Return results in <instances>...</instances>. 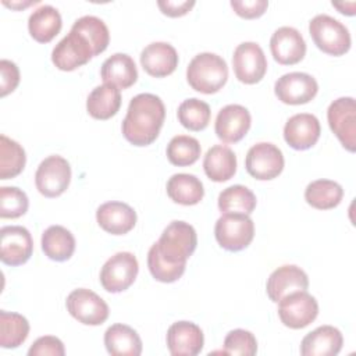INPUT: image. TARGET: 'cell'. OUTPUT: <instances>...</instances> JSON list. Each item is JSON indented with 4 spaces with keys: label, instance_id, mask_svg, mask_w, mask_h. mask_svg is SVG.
<instances>
[{
    "label": "cell",
    "instance_id": "1",
    "mask_svg": "<svg viewBox=\"0 0 356 356\" xmlns=\"http://www.w3.org/2000/svg\"><path fill=\"white\" fill-rule=\"evenodd\" d=\"M164 118L163 100L153 93H139L129 102L121 127L122 135L134 146H147L157 139Z\"/></svg>",
    "mask_w": 356,
    "mask_h": 356
},
{
    "label": "cell",
    "instance_id": "2",
    "mask_svg": "<svg viewBox=\"0 0 356 356\" xmlns=\"http://www.w3.org/2000/svg\"><path fill=\"white\" fill-rule=\"evenodd\" d=\"M153 246L164 261L175 266H186V260L197 246V235L191 224L175 220L164 228Z\"/></svg>",
    "mask_w": 356,
    "mask_h": 356
},
{
    "label": "cell",
    "instance_id": "3",
    "mask_svg": "<svg viewBox=\"0 0 356 356\" xmlns=\"http://www.w3.org/2000/svg\"><path fill=\"white\" fill-rule=\"evenodd\" d=\"M186 79L191 88L196 92L211 95L218 92L228 79V67L222 57L214 53L196 54L188 68Z\"/></svg>",
    "mask_w": 356,
    "mask_h": 356
},
{
    "label": "cell",
    "instance_id": "4",
    "mask_svg": "<svg viewBox=\"0 0 356 356\" xmlns=\"http://www.w3.org/2000/svg\"><path fill=\"white\" fill-rule=\"evenodd\" d=\"M309 32L314 44L325 54L342 56L349 51L352 39L348 28L334 17L318 14L309 22Z\"/></svg>",
    "mask_w": 356,
    "mask_h": 356
},
{
    "label": "cell",
    "instance_id": "5",
    "mask_svg": "<svg viewBox=\"0 0 356 356\" xmlns=\"http://www.w3.org/2000/svg\"><path fill=\"white\" fill-rule=\"evenodd\" d=\"M214 236L222 249L239 252L253 241L254 222L248 214H222L216 221Z\"/></svg>",
    "mask_w": 356,
    "mask_h": 356
},
{
    "label": "cell",
    "instance_id": "6",
    "mask_svg": "<svg viewBox=\"0 0 356 356\" xmlns=\"http://www.w3.org/2000/svg\"><path fill=\"white\" fill-rule=\"evenodd\" d=\"M139 264L131 252H118L111 256L100 270V284L111 293L128 289L136 280Z\"/></svg>",
    "mask_w": 356,
    "mask_h": 356
},
{
    "label": "cell",
    "instance_id": "7",
    "mask_svg": "<svg viewBox=\"0 0 356 356\" xmlns=\"http://www.w3.org/2000/svg\"><path fill=\"white\" fill-rule=\"evenodd\" d=\"M318 303L306 291H296L278 302V317L285 327L300 330L316 320Z\"/></svg>",
    "mask_w": 356,
    "mask_h": 356
},
{
    "label": "cell",
    "instance_id": "8",
    "mask_svg": "<svg viewBox=\"0 0 356 356\" xmlns=\"http://www.w3.org/2000/svg\"><path fill=\"white\" fill-rule=\"evenodd\" d=\"M71 181L70 163L58 156L53 154L46 157L35 172L36 189L46 197H57L63 195Z\"/></svg>",
    "mask_w": 356,
    "mask_h": 356
},
{
    "label": "cell",
    "instance_id": "9",
    "mask_svg": "<svg viewBox=\"0 0 356 356\" xmlns=\"http://www.w3.org/2000/svg\"><path fill=\"white\" fill-rule=\"evenodd\" d=\"M331 131L348 152L356 150V104L350 96L338 97L327 110Z\"/></svg>",
    "mask_w": 356,
    "mask_h": 356
},
{
    "label": "cell",
    "instance_id": "10",
    "mask_svg": "<svg viewBox=\"0 0 356 356\" xmlns=\"http://www.w3.org/2000/svg\"><path fill=\"white\" fill-rule=\"evenodd\" d=\"M284 163L281 149L270 142L253 145L245 159L246 171L259 181H268L278 177L284 170Z\"/></svg>",
    "mask_w": 356,
    "mask_h": 356
},
{
    "label": "cell",
    "instance_id": "11",
    "mask_svg": "<svg viewBox=\"0 0 356 356\" xmlns=\"http://www.w3.org/2000/svg\"><path fill=\"white\" fill-rule=\"evenodd\" d=\"M68 313L85 325H100L108 317L107 303L93 291L86 288L74 289L65 300Z\"/></svg>",
    "mask_w": 356,
    "mask_h": 356
},
{
    "label": "cell",
    "instance_id": "12",
    "mask_svg": "<svg viewBox=\"0 0 356 356\" xmlns=\"http://www.w3.org/2000/svg\"><path fill=\"white\" fill-rule=\"evenodd\" d=\"M232 67L238 81L246 85H253L260 82L266 75L267 58L257 43L243 42L234 50Z\"/></svg>",
    "mask_w": 356,
    "mask_h": 356
},
{
    "label": "cell",
    "instance_id": "13",
    "mask_svg": "<svg viewBox=\"0 0 356 356\" xmlns=\"http://www.w3.org/2000/svg\"><path fill=\"white\" fill-rule=\"evenodd\" d=\"M92 57H95V51L89 42L72 29L51 51V61L61 71H74L85 65Z\"/></svg>",
    "mask_w": 356,
    "mask_h": 356
},
{
    "label": "cell",
    "instance_id": "14",
    "mask_svg": "<svg viewBox=\"0 0 356 356\" xmlns=\"http://www.w3.org/2000/svg\"><path fill=\"white\" fill-rule=\"evenodd\" d=\"M318 92L317 81L306 72H288L280 76L274 85V93L285 104H306Z\"/></svg>",
    "mask_w": 356,
    "mask_h": 356
},
{
    "label": "cell",
    "instance_id": "15",
    "mask_svg": "<svg viewBox=\"0 0 356 356\" xmlns=\"http://www.w3.org/2000/svg\"><path fill=\"white\" fill-rule=\"evenodd\" d=\"M0 259L7 266L26 263L33 252V241L29 231L21 225H6L0 229Z\"/></svg>",
    "mask_w": 356,
    "mask_h": 356
},
{
    "label": "cell",
    "instance_id": "16",
    "mask_svg": "<svg viewBox=\"0 0 356 356\" xmlns=\"http://www.w3.org/2000/svg\"><path fill=\"white\" fill-rule=\"evenodd\" d=\"M252 124L250 113L241 104H228L222 107L216 118L214 131L224 143L239 142L249 131Z\"/></svg>",
    "mask_w": 356,
    "mask_h": 356
},
{
    "label": "cell",
    "instance_id": "17",
    "mask_svg": "<svg viewBox=\"0 0 356 356\" xmlns=\"http://www.w3.org/2000/svg\"><path fill=\"white\" fill-rule=\"evenodd\" d=\"M270 50L278 64L293 65L303 60L306 42L296 28L281 26L271 35Z\"/></svg>",
    "mask_w": 356,
    "mask_h": 356
},
{
    "label": "cell",
    "instance_id": "18",
    "mask_svg": "<svg viewBox=\"0 0 356 356\" xmlns=\"http://www.w3.org/2000/svg\"><path fill=\"white\" fill-rule=\"evenodd\" d=\"M321 127L316 115L299 113L286 121L284 127V139L295 150H307L314 146L320 138Z\"/></svg>",
    "mask_w": 356,
    "mask_h": 356
},
{
    "label": "cell",
    "instance_id": "19",
    "mask_svg": "<svg viewBox=\"0 0 356 356\" xmlns=\"http://www.w3.org/2000/svg\"><path fill=\"white\" fill-rule=\"evenodd\" d=\"M203 345V331L192 321H177L167 331V348L172 356H196Z\"/></svg>",
    "mask_w": 356,
    "mask_h": 356
},
{
    "label": "cell",
    "instance_id": "20",
    "mask_svg": "<svg viewBox=\"0 0 356 356\" xmlns=\"http://www.w3.org/2000/svg\"><path fill=\"white\" fill-rule=\"evenodd\" d=\"M309 288L307 274L298 266L285 264L274 270L266 284V292L270 300L278 303L284 296L296 292L306 291Z\"/></svg>",
    "mask_w": 356,
    "mask_h": 356
},
{
    "label": "cell",
    "instance_id": "21",
    "mask_svg": "<svg viewBox=\"0 0 356 356\" xmlns=\"http://www.w3.org/2000/svg\"><path fill=\"white\" fill-rule=\"evenodd\" d=\"M97 224L111 235L128 234L136 224L135 210L124 202H106L96 210Z\"/></svg>",
    "mask_w": 356,
    "mask_h": 356
},
{
    "label": "cell",
    "instance_id": "22",
    "mask_svg": "<svg viewBox=\"0 0 356 356\" xmlns=\"http://www.w3.org/2000/svg\"><path fill=\"white\" fill-rule=\"evenodd\" d=\"M142 68L154 78L172 74L178 65V53L167 42H153L140 53Z\"/></svg>",
    "mask_w": 356,
    "mask_h": 356
},
{
    "label": "cell",
    "instance_id": "23",
    "mask_svg": "<svg viewBox=\"0 0 356 356\" xmlns=\"http://www.w3.org/2000/svg\"><path fill=\"white\" fill-rule=\"evenodd\" d=\"M343 337L337 327L321 325L306 334L300 342L303 356H335L341 352Z\"/></svg>",
    "mask_w": 356,
    "mask_h": 356
},
{
    "label": "cell",
    "instance_id": "24",
    "mask_svg": "<svg viewBox=\"0 0 356 356\" xmlns=\"http://www.w3.org/2000/svg\"><path fill=\"white\" fill-rule=\"evenodd\" d=\"M100 75L104 83L127 89L138 79V70L131 56L125 53H115L104 60L102 64Z\"/></svg>",
    "mask_w": 356,
    "mask_h": 356
},
{
    "label": "cell",
    "instance_id": "25",
    "mask_svg": "<svg viewBox=\"0 0 356 356\" xmlns=\"http://www.w3.org/2000/svg\"><path fill=\"white\" fill-rule=\"evenodd\" d=\"M104 345L113 356H139L142 339L138 332L127 324H113L104 332Z\"/></svg>",
    "mask_w": 356,
    "mask_h": 356
},
{
    "label": "cell",
    "instance_id": "26",
    "mask_svg": "<svg viewBox=\"0 0 356 356\" xmlns=\"http://www.w3.org/2000/svg\"><path fill=\"white\" fill-rule=\"evenodd\" d=\"M63 19L57 8L44 4L33 10L28 18V31L39 43L51 42L61 31Z\"/></svg>",
    "mask_w": 356,
    "mask_h": 356
},
{
    "label": "cell",
    "instance_id": "27",
    "mask_svg": "<svg viewBox=\"0 0 356 356\" xmlns=\"http://www.w3.org/2000/svg\"><path fill=\"white\" fill-rule=\"evenodd\" d=\"M203 170L214 182L228 181L236 172V156L228 146L214 145L204 154Z\"/></svg>",
    "mask_w": 356,
    "mask_h": 356
},
{
    "label": "cell",
    "instance_id": "28",
    "mask_svg": "<svg viewBox=\"0 0 356 356\" xmlns=\"http://www.w3.org/2000/svg\"><path fill=\"white\" fill-rule=\"evenodd\" d=\"M121 107V92L117 86L103 83L96 86L88 96L86 110L96 120H108Z\"/></svg>",
    "mask_w": 356,
    "mask_h": 356
},
{
    "label": "cell",
    "instance_id": "29",
    "mask_svg": "<svg viewBox=\"0 0 356 356\" xmlns=\"http://www.w3.org/2000/svg\"><path fill=\"white\" fill-rule=\"evenodd\" d=\"M42 250L54 261L68 260L75 250V238L63 225H50L42 234Z\"/></svg>",
    "mask_w": 356,
    "mask_h": 356
},
{
    "label": "cell",
    "instance_id": "30",
    "mask_svg": "<svg viewBox=\"0 0 356 356\" xmlns=\"http://www.w3.org/2000/svg\"><path fill=\"white\" fill-rule=\"evenodd\" d=\"M168 197L184 206L197 204L204 195L203 184L193 174H174L167 182Z\"/></svg>",
    "mask_w": 356,
    "mask_h": 356
},
{
    "label": "cell",
    "instance_id": "31",
    "mask_svg": "<svg viewBox=\"0 0 356 356\" xmlns=\"http://www.w3.org/2000/svg\"><path fill=\"white\" fill-rule=\"evenodd\" d=\"M343 197L342 186L331 179H316L305 189L306 202L318 210L337 207Z\"/></svg>",
    "mask_w": 356,
    "mask_h": 356
},
{
    "label": "cell",
    "instance_id": "32",
    "mask_svg": "<svg viewBox=\"0 0 356 356\" xmlns=\"http://www.w3.org/2000/svg\"><path fill=\"white\" fill-rule=\"evenodd\" d=\"M254 193L243 185H232L218 195V209L222 214H250L256 207Z\"/></svg>",
    "mask_w": 356,
    "mask_h": 356
},
{
    "label": "cell",
    "instance_id": "33",
    "mask_svg": "<svg viewBox=\"0 0 356 356\" xmlns=\"http://www.w3.org/2000/svg\"><path fill=\"white\" fill-rule=\"evenodd\" d=\"M29 334L28 320L18 313L0 312V346L4 349L18 348Z\"/></svg>",
    "mask_w": 356,
    "mask_h": 356
},
{
    "label": "cell",
    "instance_id": "34",
    "mask_svg": "<svg viewBox=\"0 0 356 356\" xmlns=\"http://www.w3.org/2000/svg\"><path fill=\"white\" fill-rule=\"evenodd\" d=\"M72 31L81 33L92 46L95 56L103 53L110 42V33L107 25L100 19L99 17L95 15H83L78 18L72 28Z\"/></svg>",
    "mask_w": 356,
    "mask_h": 356
},
{
    "label": "cell",
    "instance_id": "35",
    "mask_svg": "<svg viewBox=\"0 0 356 356\" xmlns=\"http://www.w3.org/2000/svg\"><path fill=\"white\" fill-rule=\"evenodd\" d=\"M26 163L24 147L6 135H0V179H10L22 172Z\"/></svg>",
    "mask_w": 356,
    "mask_h": 356
},
{
    "label": "cell",
    "instance_id": "36",
    "mask_svg": "<svg viewBox=\"0 0 356 356\" xmlns=\"http://www.w3.org/2000/svg\"><path fill=\"white\" fill-rule=\"evenodd\" d=\"M200 143L189 135H177L167 145V159L178 167L192 165L200 157Z\"/></svg>",
    "mask_w": 356,
    "mask_h": 356
},
{
    "label": "cell",
    "instance_id": "37",
    "mask_svg": "<svg viewBox=\"0 0 356 356\" xmlns=\"http://www.w3.org/2000/svg\"><path fill=\"white\" fill-rule=\"evenodd\" d=\"M177 115L184 128L189 131H203L210 122L211 111L206 102L191 97L179 104Z\"/></svg>",
    "mask_w": 356,
    "mask_h": 356
},
{
    "label": "cell",
    "instance_id": "38",
    "mask_svg": "<svg viewBox=\"0 0 356 356\" xmlns=\"http://www.w3.org/2000/svg\"><path fill=\"white\" fill-rule=\"evenodd\" d=\"M29 200L24 191L17 186L0 188V217L18 218L28 210Z\"/></svg>",
    "mask_w": 356,
    "mask_h": 356
},
{
    "label": "cell",
    "instance_id": "39",
    "mask_svg": "<svg viewBox=\"0 0 356 356\" xmlns=\"http://www.w3.org/2000/svg\"><path fill=\"white\" fill-rule=\"evenodd\" d=\"M147 267L156 281L170 284L178 281L182 277L186 266H175L164 261L157 253L156 248L152 245L147 253Z\"/></svg>",
    "mask_w": 356,
    "mask_h": 356
},
{
    "label": "cell",
    "instance_id": "40",
    "mask_svg": "<svg viewBox=\"0 0 356 356\" xmlns=\"http://www.w3.org/2000/svg\"><path fill=\"white\" fill-rule=\"evenodd\" d=\"M225 355H241V356H253L257 352V341L250 331L236 328L227 334L224 339Z\"/></svg>",
    "mask_w": 356,
    "mask_h": 356
},
{
    "label": "cell",
    "instance_id": "41",
    "mask_svg": "<svg viewBox=\"0 0 356 356\" xmlns=\"http://www.w3.org/2000/svg\"><path fill=\"white\" fill-rule=\"evenodd\" d=\"M65 349L61 339L53 335H44L38 338L29 348V356H64Z\"/></svg>",
    "mask_w": 356,
    "mask_h": 356
},
{
    "label": "cell",
    "instance_id": "42",
    "mask_svg": "<svg viewBox=\"0 0 356 356\" xmlns=\"http://www.w3.org/2000/svg\"><path fill=\"white\" fill-rule=\"evenodd\" d=\"M19 83V70L15 63L3 58L0 61V96L14 92Z\"/></svg>",
    "mask_w": 356,
    "mask_h": 356
},
{
    "label": "cell",
    "instance_id": "43",
    "mask_svg": "<svg viewBox=\"0 0 356 356\" xmlns=\"http://www.w3.org/2000/svg\"><path fill=\"white\" fill-rule=\"evenodd\" d=\"M229 4L239 17L246 19L261 17L268 7L267 0H231Z\"/></svg>",
    "mask_w": 356,
    "mask_h": 356
},
{
    "label": "cell",
    "instance_id": "44",
    "mask_svg": "<svg viewBox=\"0 0 356 356\" xmlns=\"http://www.w3.org/2000/svg\"><path fill=\"white\" fill-rule=\"evenodd\" d=\"M157 6L163 14L175 18V17L185 15L195 6V1L193 0H179V1L178 0H160V1H157Z\"/></svg>",
    "mask_w": 356,
    "mask_h": 356
},
{
    "label": "cell",
    "instance_id": "45",
    "mask_svg": "<svg viewBox=\"0 0 356 356\" xmlns=\"http://www.w3.org/2000/svg\"><path fill=\"white\" fill-rule=\"evenodd\" d=\"M332 6H334L335 8H338L339 13H342V14L353 15V14H355L356 3H355V1H349V3H332Z\"/></svg>",
    "mask_w": 356,
    "mask_h": 356
},
{
    "label": "cell",
    "instance_id": "46",
    "mask_svg": "<svg viewBox=\"0 0 356 356\" xmlns=\"http://www.w3.org/2000/svg\"><path fill=\"white\" fill-rule=\"evenodd\" d=\"M36 3H39V0H31V1H25V3H14V1L8 3V1H3L4 6L11 7V8H15V10L25 8V7H28V6H31V4H36Z\"/></svg>",
    "mask_w": 356,
    "mask_h": 356
}]
</instances>
